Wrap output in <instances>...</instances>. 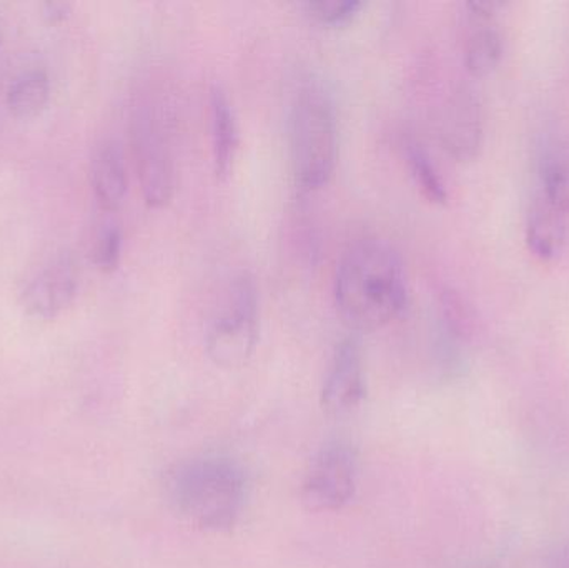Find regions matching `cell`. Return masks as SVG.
Listing matches in <instances>:
<instances>
[{"label": "cell", "mask_w": 569, "mask_h": 568, "mask_svg": "<svg viewBox=\"0 0 569 568\" xmlns=\"http://www.w3.org/2000/svg\"><path fill=\"white\" fill-rule=\"evenodd\" d=\"M338 316L351 330L375 332L397 320L410 302L400 253L381 239L348 247L333 280Z\"/></svg>", "instance_id": "1"}, {"label": "cell", "mask_w": 569, "mask_h": 568, "mask_svg": "<svg viewBox=\"0 0 569 568\" xmlns=\"http://www.w3.org/2000/svg\"><path fill=\"white\" fill-rule=\"evenodd\" d=\"M166 492L172 509L189 526L226 532L246 509L249 480L229 457H196L167 474Z\"/></svg>", "instance_id": "2"}, {"label": "cell", "mask_w": 569, "mask_h": 568, "mask_svg": "<svg viewBox=\"0 0 569 568\" xmlns=\"http://www.w3.org/2000/svg\"><path fill=\"white\" fill-rule=\"evenodd\" d=\"M287 129L297 186L305 192L327 186L338 159L337 110L330 93L317 80H307L295 90Z\"/></svg>", "instance_id": "3"}, {"label": "cell", "mask_w": 569, "mask_h": 568, "mask_svg": "<svg viewBox=\"0 0 569 568\" xmlns=\"http://www.w3.org/2000/svg\"><path fill=\"white\" fill-rule=\"evenodd\" d=\"M259 342V289L249 272L239 273L227 290L223 306L207 330L210 360L222 369L249 362Z\"/></svg>", "instance_id": "4"}, {"label": "cell", "mask_w": 569, "mask_h": 568, "mask_svg": "<svg viewBox=\"0 0 569 568\" xmlns=\"http://www.w3.org/2000/svg\"><path fill=\"white\" fill-rule=\"evenodd\" d=\"M130 139L143 199L152 209H163L176 193V160L166 119L149 100L133 107Z\"/></svg>", "instance_id": "5"}, {"label": "cell", "mask_w": 569, "mask_h": 568, "mask_svg": "<svg viewBox=\"0 0 569 568\" xmlns=\"http://www.w3.org/2000/svg\"><path fill=\"white\" fill-rule=\"evenodd\" d=\"M357 452L341 440L327 444L311 459L301 480V504L310 512H337L357 490Z\"/></svg>", "instance_id": "6"}, {"label": "cell", "mask_w": 569, "mask_h": 568, "mask_svg": "<svg viewBox=\"0 0 569 568\" xmlns=\"http://www.w3.org/2000/svg\"><path fill=\"white\" fill-rule=\"evenodd\" d=\"M79 290V273L70 256H59L43 266L20 292V302L37 319H56L69 309Z\"/></svg>", "instance_id": "7"}, {"label": "cell", "mask_w": 569, "mask_h": 568, "mask_svg": "<svg viewBox=\"0 0 569 568\" xmlns=\"http://www.w3.org/2000/svg\"><path fill=\"white\" fill-rule=\"evenodd\" d=\"M367 393L363 356L357 340H341L335 347L321 387V406L331 416H345L363 402Z\"/></svg>", "instance_id": "8"}, {"label": "cell", "mask_w": 569, "mask_h": 568, "mask_svg": "<svg viewBox=\"0 0 569 568\" xmlns=\"http://www.w3.org/2000/svg\"><path fill=\"white\" fill-rule=\"evenodd\" d=\"M440 137L445 149L458 162H470L480 152L483 140L480 103L470 90L451 96L440 120Z\"/></svg>", "instance_id": "9"}, {"label": "cell", "mask_w": 569, "mask_h": 568, "mask_svg": "<svg viewBox=\"0 0 569 568\" xmlns=\"http://www.w3.org/2000/svg\"><path fill=\"white\" fill-rule=\"evenodd\" d=\"M90 182L100 209L116 212L122 207L129 190L126 159L116 140H103L97 146L90 162Z\"/></svg>", "instance_id": "10"}, {"label": "cell", "mask_w": 569, "mask_h": 568, "mask_svg": "<svg viewBox=\"0 0 569 568\" xmlns=\"http://www.w3.org/2000/svg\"><path fill=\"white\" fill-rule=\"evenodd\" d=\"M210 139H212L213 173L226 180L232 172L239 152L240 133L236 109L226 90L213 86L210 90Z\"/></svg>", "instance_id": "11"}, {"label": "cell", "mask_w": 569, "mask_h": 568, "mask_svg": "<svg viewBox=\"0 0 569 568\" xmlns=\"http://www.w3.org/2000/svg\"><path fill=\"white\" fill-rule=\"evenodd\" d=\"M567 216L545 202L540 196L535 197L527 219V246L537 259L543 262L557 259L567 237Z\"/></svg>", "instance_id": "12"}, {"label": "cell", "mask_w": 569, "mask_h": 568, "mask_svg": "<svg viewBox=\"0 0 569 568\" xmlns=\"http://www.w3.org/2000/svg\"><path fill=\"white\" fill-rule=\"evenodd\" d=\"M50 100V79L46 70L29 69L13 77L7 89V107L17 119H36Z\"/></svg>", "instance_id": "13"}, {"label": "cell", "mask_w": 569, "mask_h": 568, "mask_svg": "<svg viewBox=\"0 0 569 568\" xmlns=\"http://www.w3.org/2000/svg\"><path fill=\"white\" fill-rule=\"evenodd\" d=\"M470 20L475 27L465 42V67L471 77L483 79L500 66L503 40L500 32L490 26V20Z\"/></svg>", "instance_id": "14"}, {"label": "cell", "mask_w": 569, "mask_h": 568, "mask_svg": "<svg viewBox=\"0 0 569 568\" xmlns=\"http://www.w3.org/2000/svg\"><path fill=\"white\" fill-rule=\"evenodd\" d=\"M405 160L415 186L428 202L445 206L448 202V190L435 166L433 159L417 140H407L403 146Z\"/></svg>", "instance_id": "15"}, {"label": "cell", "mask_w": 569, "mask_h": 568, "mask_svg": "<svg viewBox=\"0 0 569 568\" xmlns=\"http://www.w3.org/2000/svg\"><path fill=\"white\" fill-rule=\"evenodd\" d=\"M538 196L558 212H569V153L555 150L541 160Z\"/></svg>", "instance_id": "16"}, {"label": "cell", "mask_w": 569, "mask_h": 568, "mask_svg": "<svg viewBox=\"0 0 569 568\" xmlns=\"http://www.w3.org/2000/svg\"><path fill=\"white\" fill-rule=\"evenodd\" d=\"M301 7L315 22L340 27L360 16L367 3L361 0H308Z\"/></svg>", "instance_id": "17"}, {"label": "cell", "mask_w": 569, "mask_h": 568, "mask_svg": "<svg viewBox=\"0 0 569 568\" xmlns=\"http://www.w3.org/2000/svg\"><path fill=\"white\" fill-rule=\"evenodd\" d=\"M123 237L117 223H106L97 233L93 243V263L102 273H112L119 269L122 259Z\"/></svg>", "instance_id": "18"}, {"label": "cell", "mask_w": 569, "mask_h": 568, "mask_svg": "<svg viewBox=\"0 0 569 568\" xmlns=\"http://www.w3.org/2000/svg\"><path fill=\"white\" fill-rule=\"evenodd\" d=\"M42 16L52 26L66 22L72 16V3L63 2V0H49L42 6Z\"/></svg>", "instance_id": "19"}, {"label": "cell", "mask_w": 569, "mask_h": 568, "mask_svg": "<svg viewBox=\"0 0 569 568\" xmlns=\"http://www.w3.org/2000/svg\"><path fill=\"white\" fill-rule=\"evenodd\" d=\"M543 568H569V540L557 544L545 557Z\"/></svg>", "instance_id": "20"}, {"label": "cell", "mask_w": 569, "mask_h": 568, "mask_svg": "<svg viewBox=\"0 0 569 568\" xmlns=\"http://www.w3.org/2000/svg\"><path fill=\"white\" fill-rule=\"evenodd\" d=\"M463 568H497L493 566H483V564H480V566H471V567H463Z\"/></svg>", "instance_id": "21"}]
</instances>
